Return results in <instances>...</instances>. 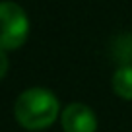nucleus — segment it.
<instances>
[{"label": "nucleus", "mask_w": 132, "mask_h": 132, "mask_svg": "<svg viewBox=\"0 0 132 132\" xmlns=\"http://www.w3.org/2000/svg\"><path fill=\"white\" fill-rule=\"evenodd\" d=\"M60 124L64 132H95L97 117L86 103H70L60 113Z\"/></svg>", "instance_id": "3"}, {"label": "nucleus", "mask_w": 132, "mask_h": 132, "mask_svg": "<svg viewBox=\"0 0 132 132\" xmlns=\"http://www.w3.org/2000/svg\"><path fill=\"white\" fill-rule=\"evenodd\" d=\"M29 18L16 2H0V49L16 51L27 41Z\"/></svg>", "instance_id": "2"}, {"label": "nucleus", "mask_w": 132, "mask_h": 132, "mask_svg": "<svg viewBox=\"0 0 132 132\" xmlns=\"http://www.w3.org/2000/svg\"><path fill=\"white\" fill-rule=\"evenodd\" d=\"M111 86L117 97L132 101V66H119L113 74Z\"/></svg>", "instance_id": "4"}, {"label": "nucleus", "mask_w": 132, "mask_h": 132, "mask_svg": "<svg viewBox=\"0 0 132 132\" xmlns=\"http://www.w3.org/2000/svg\"><path fill=\"white\" fill-rule=\"evenodd\" d=\"M113 56L119 60L120 66H132V35L124 33L119 35L113 43Z\"/></svg>", "instance_id": "5"}, {"label": "nucleus", "mask_w": 132, "mask_h": 132, "mask_svg": "<svg viewBox=\"0 0 132 132\" xmlns=\"http://www.w3.org/2000/svg\"><path fill=\"white\" fill-rule=\"evenodd\" d=\"M60 115L58 97L47 87H29L18 95L14 117L25 130L39 132L53 126Z\"/></svg>", "instance_id": "1"}, {"label": "nucleus", "mask_w": 132, "mask_h": 132, "mask_svg": "<svg viewBox=\"0 0 132 132\" xmlns=\"http://www.w3.org/2000/svg\"><path fill=\"white\" fill-rule=\"evenodd\" d=\"M8 68H10V60H8V56H6V51L0 49V80L6 78Z\"/></svg>", "instance_id": "6"}]
</instances>
